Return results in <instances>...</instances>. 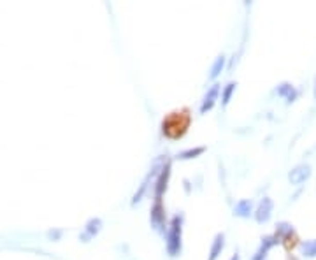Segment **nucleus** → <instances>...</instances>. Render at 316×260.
Masks as SVG:
<instances>
[{
    "mask_svg": "<svg viewBox=\"0 0 316 260\" xmlns=\"http://www.w3.org/2000/svg\"><path fill=\"white\" fill-rule=\"evenodd\" d=\"M225 248V234L223 232H218L213 239V245H211V251H209V257L207 260H218L221 255V251Z\"/></svg>",
    "mask_w": 316,
    "mask_h": 260,
    "instance_id": "obj_12",
    "label": "nucleus"
},
{
    "mask_svg": "<svg viewBox=\"0 0 316 260\" xmlns=\"http://www.w3.org/2000/svg\"><path fill=\"white\" fill-rule=\"evenodd\" d=\"M169 218H167V207H165L164 199H153L151 210H149V223L155 232L165 236L169 229Z\"/></svg>",
    "mask_w": 316,
    "mask_h": 260,
    "instance_id": "obj_3",
    "label": "nucleus"
},
{
    "mask_svg": "<svg viewBox=\"0 0 316 260\" xmlns=\"http://www.w3.org/2000/svg\"><path fill=\"white\" fill-rule=\"evenodd\" d=\"M48 236H49V237H53V239H58V237L62 236V230H55V232H53V230H49Z\"/></svg>",
    "mask_w": 316,
    "mask_h": 260,
    "instance_id": "obj_20",
    "label": "nucleus"
},
{
    "mask_svg": "<svg viewBox=\"0 0 316 260\" xmlns=\"http://www.w3.org/2000/svg\"><path fill=\"white\" fill-rule=\"evenodd\" d=\"M220 93H221V84L220 83H213L211 86L207 88V92H206V95L202 97V100H200L199 113L200 114H206L213 108H215L216 102H218V97H220Z\"/></svg>",
    "mask_w": 316,
    "mask_h": 260,
    "instance_id": "obj_6",
    "label": "nucleus"
},
{
    "mask_svg": "<svg viewBox=\"0 0 316 260\" xmlns=\"http://www.w3.org/2000/svg\"><path fill=\"white\" fill-rule=\"evenodd\" d=\"M183 225H185V215L176 213L170 218L167 234L164 236L165 239V250L170 258H178L183 253Z\"/></svg>",
    "mask_w": 316,
    "mask_h": 260,
    "instance_id": "obj_2",
    "label": "nucleus"
},
{
    "mask_svg": "<svg viewBox=\"0 0 316 260\" xmlns=\"http://www.w3.org/2000/svg\"><path fill=\"white\" fill-rule=\"evenodd\" d=\"M236 88H237L236 81H229V83L225 84L223 88H221V106H223V108H227V106L230 104V100H232V95L236 93Z\"/></svg>",
    "mask_w": 316,
    "mask_h": 260,
    "instance_id": "obj_16",
    "label": "nucleus"
},
{
    "mask_svg": "<svg viewBox=\"0 0 316 260\" xmlns=\"http://www.w3.org/2000/svg\"><path fill=\"white\" fill-rule=\"evenodd\" d=\"M281 245H283L287 250H292L293 246L297 245V234H295V230H293V232H290L288 236H285L283 239H281Z\"/></svg>",
    "mask_w": 316,
    "mask_h": 260,
    "instance_id": "obj_19",
    "label": "nucleus"
},
{
    "mask_svg": "<svg viewBox=\"0 0 316 260\" xmlns=\"http://www.w3.org/2000/svg\"><path fill=\"white\" fill-rule=\"evenodd\" d=\"M229 260H241V257H239V253H234Z\"/></svg>",
    "mask_w": 316,
    "mask_h": 260,
    "instance_id": "obj_21",
    "label": "nucleus"
},
{
    "mask_svg": "<svg viewBox=\"0 0 316 260\" xmlns=\"http://www.w3.org/2000/svg\"><path fill=\"white\" fill-rule=\"evenodd\" d=\"M272 210H274V202H272L271 197H264L258 202V206L255 207L253 218L257 223H267L272 216Z\"/></svg>",
    "mask_w": 316,
    "mask_h": 260,
    "instance_id": "obj_8",
    "label": "nucleus"
},
{
    "mask_svg": "<svg viewBox=\"0 0 316 260\" xmlns=\"http://www.w3.org/2000/svg\"><path fill=\"white\" fill-rule=\"evenodd\" d=\"M314 97H316V86H314Z\"/></svg>",
    "mask_w": 316,
    "mask_h": 260,
    "instance_id": "obj_23",
    "label": "nucleus"
},
{
    "mask_svg": "<svg viewBox=\"0 0 316 260\" xmlns=\"http://www.w3.org/2000/svg\"><path fill=\"white\" fill-rule=\"evenodd\" d=\"M102 227H104V221H102V218H99V216H93V218H90L86 223H84L83 232L79 234V239L83 242H90L93 237L99 236Z\"/></svg>",
    "mask_w": 316,
    "mask_h": 260,
    "instance_id": "obj_7",
    "label": "nucleus"
},
{
    "mask_svg": "<svg viewBox=\"0 0 316 260\" xmlns=\"http://www.w3.org/2000/svg\"><path fill=\"white\" fill-rule=\"evenodd\" d=\"M225 63H227V57H225V55H218V57L215 58V62H213V65H211V71H209L207 79L209 81H215L218 76L223 72Z\"/></svg>",
    "mask_w": 316,
    "mask_h": 260,
    "instance_id": "obj_15",
    "label": "nucleus"
},
{
    "mask_svg": "<svg viewBox=\"0 0 316 260\" xmlns=\"http://www.w3.org/2000/svg\"><path fill=\"white\" fill-rule=\"evenodd\" d=\"M190 123H191V114L188 109L172 111V113H169L162 120V125H160L162 135L170 141L181 139L188 132V129H190Z\"/></svg>",
    "mask_w": 316,
    "mask_h": 260,
    "instance_id": "obj_1",
    "label": "nucleus"
},
{
    "mask_svg": "<svg viewBox=\"0 0 316 260\" xmlns=\"http://www.w3.org/2000/svg\"><path fill=\"white\" fill-rule=\"evenodd\" d=\"M288 260H299V258H297V257H293V255H290Z\"/></svg>",
    "mask_w": 316,
    "mask_h": 260,
    "instance_id": "obj_22",
    "label": "nucleus"
},
{
    "mask_svg": "<svg viewBox=\"0 0 316 260\" xmlns=\"http://www.w3.org/2000/svg\"><path fill=\"white\" fill-rule=\"evenodd\" d=\"M290 232H293V227H292V223H288V221H279L277 223V227H276V236L279 237V241L283 239L285 236H288Z\"/></svg>",
    "mask_w": 316,
    "mask_h": 260,
    "instance_id": "obj_17",
    "label": "nucleus"
},
{
    "mask_svg": "<svg viewBox=\"0 0 316 260\" xmlns=\"http://www.w3.org/2000/svg\"><path fill=\"white\" fill-rule=\"evenodd\" d=\"M167 157H169V155H160L155 162H153V165H151V169H149V172L146 174V176H144V180L141 181V185H139V188L135 190V194L132 195V200H130L132 206H137L141 200L146 197L149 186L153 188V183H155V178H156L158 170H160V167L164 165V162L167 160Z\"/></svg>",
    "mask_w": 316,
    "mask_h": 260,
    "instance_id": "obj_4",
    "label": "nucleus"
},
{
    "mask_svg": "<svg viewBox=\"0 0 316 260\" xmlns=\"http://www.w3.org/2000/svg\"><path fill=\"white\" fill-rule=\"evenodd\" d=\"M207 151V146H194V148H186V150L179 151L174 159L176 160H194V159H199L200 155Z\"/></svg>",
    "mask_w": 316,
    "mask_h": 260,
    "instance_id": "obj_13",
    "label": "nucleus"
},
{
    "mask_svg": "<svg viewBox=\"0 0 316 260\" xmlns=\"http://www.w3.org/2000/svg\"><path fill=\"white\" fill-rule=\"evenodd\" d=\"M302 253H304V257H307V258L316 257V239L302 242Z\"/></svg>",
    "mask_w": 316,
    "mask_h": 260,
    "instance_id": "obj_18",
    "label": "nucleus"
},
{
    "mask_svg": "<svg viewBox=\"0 0 316 260\" xmlns=\"http://www.w3.org/2000/svg\"><path fill=\"white\" fill-rule=\"evenodd\" d=\"M253 213L255 206L251 199H241L234 206V216H237V218H250V216H253Z\"/></svg>",
    "mask_w": 316,
    "mask_h": 260,
    "instance_id": "obj_11",
    "label": "nucleus"
},
{
    "mask_svg": "<svg viewBox=\"0 0 316 260\" xmlns=\"http://www.w3.org/2000/svg\"><path fill=\"white\" fill-rule=\"evenodd\" d=\"M276 93L279 97H283L285 100L288 102H293L297 99V95H299V92L295 90V88H293V84H290V83H281L279 86L276 88Z\"/></svg>",
    "mask_w": 316,
    "mask_h": 260,
    "instance_id": "obj_14",
    "label": "nucleus"
},
{
    "mask_svg": "<svg viewBox=\"0 0 316 260\" xmlns=\"http://www.w3.org/2000/svg\"><path fill=\"white\" fill-rule=\"evenodd\" d=\"M311 176V167L307 164H299L295 165L288 174V180L292 185H302L306 180H309Z\"/></svg>",
    "mask_w": 316,
    "mask_h": 260,
    "instance_id": "obj_10",
    "label": "nucleus"
},
{
    "mask_svg": "<svg viewBox=\"0 0 316 260\" xmlns=\"http://www.w3.org/2000/svg\"><path fill=\"white\" fill-rule=\"evenodd\" d=\"M170 176H172V159L167 157V160L164 162V165L158 170L155 183H153V199H164L165 192L169 190Z\"/></svg>",
    "mask_w": 316,
    "mask_h": 260,
    "instance_id": "obj_5",
    "label": "nucleus"
},
{
    "mask_svg": "<svg viewBox=\"0 0 316 260\" xmlns=\"http://www.w3.org/2000/svg\"><path fill=\"white\" fill-rule=\"evenodd\" d=\"M279 237L276 234H269V236H264L262 237V242H260V248L257 250V253L253 255L251 260H266L267 258V253L274 248L276 245H279Z\"/></svg>",
    "mask_w": 316,
    "mask_h": 260,
    "instance_id": "obj_9",
    "label": "nucleus"
}]
</instances>
